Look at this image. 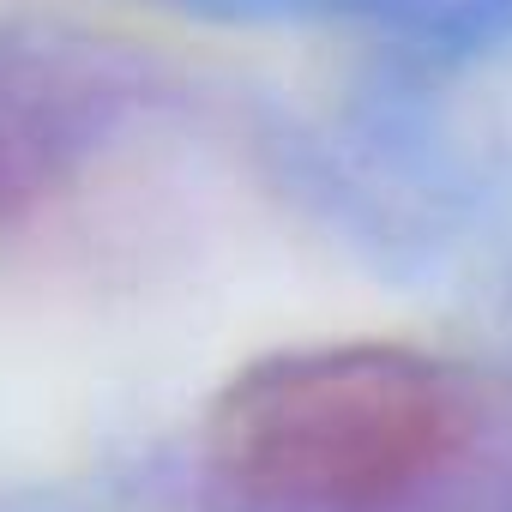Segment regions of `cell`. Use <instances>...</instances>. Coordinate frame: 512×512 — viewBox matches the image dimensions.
<instances>
[{"mask_svg":"<svg viewBox=\"0 0 512 512\" xmlns=\"http://www.w3.org/2000/svg\"><path fill=\"white\" fill-rule=\"evenodd\" d=\"M464 434V374L410 344L266 356L205 422L217 482L260 512H380L440 476Z\"/></svg>","mask_w":512,"mask_h":512,"instance_id":"cell-1","label":"cell"},{"mask_svg":"<svg viewBox=\"0 0 512 512\" xmlns=\"http://www.w3.org/2000/svg\"><path fill=\"white\" fill-rule=\"evenodd\" d=\"M79 157L73 103L37 73L0 67V229L31 217L67 181Z\"/></svg>","mask_w":512,"mask_h":512,"instance_id":"cell-2","label":"cell"}]
</instances>
